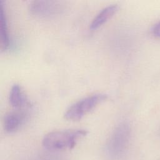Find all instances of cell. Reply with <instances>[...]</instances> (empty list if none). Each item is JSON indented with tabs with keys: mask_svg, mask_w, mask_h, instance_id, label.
<instances>
[{
	"mask_svg": "<svg viewBox=\"0 0 160 160\" xmlns=\"http://www.w3.org/2000/svg\"><path fill=\"white\" fill-rule=\"evenodd\" d=\"M9 104L15 109H28L30 108V102L19 84H14L9 95Z\"/></svg>",
	"mask_w": 160,
	"mask_h": 160,
	"instance_id": "6",
	"label": "cell"
},
{
	"mask_svg": "<svg viewBox=\"0 0 160 160\" xmlns=\"http://www.w3.org/2000/svg\"><path fill=\"white\" fill-rule=\"evenodd\" d=\"M152 32L156 37L160 38V21L154 24L152 28Z\"/></svg>",
	"mask_w": 160,
	"mask_h": 160,
	"instance_id": "9",
	"label": "cell"
},
{
	"mask_svg": "<svg viewBox=\"0 0 160 160\" xmlns=\"http://www.w3.org/2000/svg\"><path fill=\"white\" fill-rule=\"evenodd\" d=\"M64 9L63 2L58 1L38 0L32 1L29 6L31 14L42 18H53L61 14Z\"/></svg>",
	"mask_w": 160,
	"mask_h": 160,
	"instance_id": "4",
	"label": "cell"
},
{
	"mask_svg": "<svg viewBox=\"0 0 160 160\" xmlns=\"http://www.w3.org/2000/svg\"><path fill=\"white\" fill-rule=\"evenodd\" d=\"M131 134L128 122H122L114 129L107 143L109 154L113 157L121 155L126 148Z\"/></svg>",
	"mask_w": 160,
	"mask_h": 160,
	"instance_id": "3",
	"label": "cell"
},
{
	"mask_svg": "<svg viewBox=\"0 0 160 160\" xmlns=\"http://www.w3.org/2000/svg\"><path fill=\"white\" fill-rule=\"evenodd\" d=\"M28 109H14L8 112L3 119V127L6 132L12 133L19 130L28 121Z\"/></svg>",
	"mask_w": 160,
	"mask_h": 160,
	"instance_id": "5",
	"label": "cell"
},
{
	"mask_svg": "<svg viewBox=\"0 0 160 160\" xmlns=\"http://www.w3.org/2000/svg\"><path fill=\"white\" fill-rule=\"evenodd\" d=\"M118 8L117 4L109 5L103 8L92 19L90 24V29L92 30L98 29L116 13Z\"/></svg>",
	"mask_w": 160,
	"mask_h": 160,
	"instance_id": "7",
	"label": "cell"
},
{
	"mask_svg": "<svg viewBox=\"0 0 160 160\" xmlns=\"http://www.w3.org/2000/svg\"><path fill=\"white\" fill-rule=\"evenodd\" d=\"M0 38L2 48L7 49L10 45V38L4 4L1 0L0 1Z\"/></svg>",
	"mask_w": 160,
	"mask_h": 160,
	"instance_id": "8",
	"label": "cell"
},
{
	"mask_svg": "<svg viewBox=\"0 0 160 160\" xmlns=\"http://www.w3.org/2000/svg\"><path fill=\"white\" fill-rule=\"evenodd\" d=\"M88 133L85 129H67L54 131L46 134L42 143L44 148L51 151L73 148L77 141Z\"/></svg>",
	"mask_w": 160,
	"mask_h": 160,
	"instance_id": "1",
	"label": "cell"
},
{
	"mask_svg": "<svg viewBox=\"0 0 160 160\" xmlns=\"http://www.w3.org/2000/svg\"><path fill=\"white\" fill-rule=\"evenodd\" d=\"M106 99L107 95L102 93H97L84 98L72 104L66 111L64 117L68 120H79Z\"/></svg>",
	"mask_w": 160,
	"mask_h": 160,
	"instance_id": "2",
	"label": "cell"
}]
</instances>
